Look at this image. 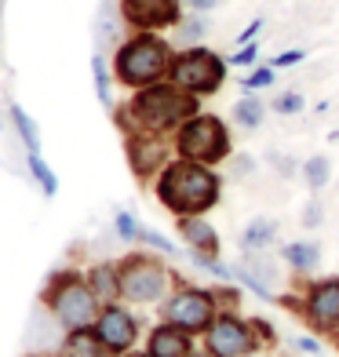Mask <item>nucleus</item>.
Here are the masks:
<instances>
[{
  "mask_svg": "<svg viewBox=\"0 0 339 357\" xmlns=\"http://www.w3.org/2000/svg\"><path fill=\"white\" fill-rule=\"evenodd\" d=\"M153 190H157V201L165 204L172 215H204V212H212L223 197V178H219L216 168L175 157L172 165L157 175Z\"/></svg>",
  "mask_w": 339,
  "mask_h": 357,
  "instance_id": "nucleus-1",
  "label": "nucleus"
},
{
  "mask_svg": "<svg viewBox=\"0 0 339 357\" xmlns=\"http://www.w3.org/2000/svg\"><path fill=\"white\" fill-rule=\"evenodd\" d=\"M201 113V99L190 95L183 88H175L172 80H160V84L139 88L135 99L124 106L121 124H128V132H150V135H168L179 132V128Z\"/></svg>",
  "mask_w": 339,
  "mask_h": 357,
  "instance_id": "nucleus-2",
  "label": "nucleus"
},
{
  "mask_svg": "<svg viewBox=\"0 0 339 357\" xmlns=\"http://www.w3.org/2000/svg\"><path fill=\"white\" fill-rule=\"evenodd\" d=\"M172 44L160 40L157 33H135L132 40H124L117 47V59H113V73H117L121 84L128 88H150V84H160L168 80L172 73Z\"/></svg>",
  "mask_w": 339,
  "mask_h": 357,
  "instance_id": "nucleus-3",
  "label": "nucleus"
},
{
  "mask_svg": "<svg viewBox=\"0 0 339 357\" xmlns=\"http://www.w3.org/2000/svg\"><path fill=\"white\" fill-rule=\"evenodd\" d=\"M172 150L183 160H197V165L216 168V165L234 157V139H230V128H226L223 117H216V113H197V117H190L175 132Z\"/></svg>",
  "mask_w": 339,
  "mask_h": 357,
  "instance_id": "nucleus-4",
  "label": "nucleus"
},
{
  "mask_svg": "<svg viewBox=\"0 0 339 357\" xmlns=\"http://www.w3.org/2000/svg\"><path fill=\"white\" fill-rule=\"evenodd\" d=\"M226 62L219 52H212V47H183L179 55L172 59V73L168 80L175 88H183L190 95H197V99H208V95H216L223 84H226Z\"/></svg>",
  "mask_w": 339,
  "mask_h": 357,
  "instance_id": "nucleus-5",
  "label": "nucleus"
},
{
  "mask_svg": "<svg viewBox=\"0 0 339 357\" xmlns=\"http://www.w3.org/2000/svg\"><path fill=\"white\" fill-rule=\"evenodd\" d=\"M219 299L216 288H197V284H179L172 288V296L160 303V321L175 324L190 335H204L212 328V321L219 317Z\"/></svg>",
  "mask_w": 339,
  "mask_h": 357,
  "instance_id": "nucleus-6",
  "label": "nucleus"
},
{
  "mask_svg": "<svg viewBox=\"0 0 339 357\" xmlns=\"http://www.w3.org/2000/svg\"><path fill=\"white\" fill-rule=\"evenodd\" d=\"M172 296V270L160 259L135 252L121 263V299L150 306V303H165Z\"/></svg>",
  "mask_w": 339,
  "mask_h": 357,
  "instance_id": "nucleus-7",
  "label": "nucleus"
},
{
  "mask_svg": "<svg viewBox=\"0 0 339 357\" xmlns=\"http://www.w3.org/2000/svg\"><path fill=\"white\" fill-rule=\"evenodd\" d=\"M47 306L55 310L59 324L66 332L95 328L99 310H103V303L95 299V291L88 288V281H80L77 273H66V278H59L52 284V291H47Z\"/></svg>",
  "mask_w": 339,
  "mask_h": 357,
  "instance_id": "nucleus-8",
  "label": "nucleus"
},
{
  "mask_svg": "<svg viewBox=\"0 0 339 357\" xmlns=\"http://www.w3.org/2000/svg\"><path fill=\"white\" fill-rule=\"evenodd\" d=\"M288 310H296L306 328L317 335H336L339 332V278H317L303 284V296H285L281 299Z\"/></svg>",
  "mask_w": 339,
  "mask_h": 357,
  "instance_id": "nucleus-9",
  "label": "nucleus"
},
{
  "mask_svg": "<svg viewBox=\"0 0 339 357\" xmlns=\"http://www.w3.org/2000/svg\"><path fill=\"white\" fill-rule=\"evenodd\" d=\"M201 339H204V350L216 354V357H252L263 347L252 317H241L237 310H219L212 328H208Z\"/></svg>",
  "mask_w": 339,
  "mask_h": 357,
  "instance_id": "nucleus-10",
  "label": "nucleus"
},
{
  "mask_svg": "<svg viewBox=\"0 0 339 357\" xmlns=\"http://www.w3.org/2000/svg\"><path fill=\"white\" fill-rule=\"evenodd\" d=\"M95 335H99L117 357H124V354H132L135 339H139V321H135L132 310H124L121 303H110V306H103V310H99Z\"/></svg>",
  "mask_w": 339,
  "mask_h": 357,
  "instance_id": "nucleus-11",
  "label": "nucleus"
},
{
  "mask_svg": "<svg viewBox=\"0 0 339 357\" xmlns=\"http://www.w3.org/2000/svg\"><path fill=\"white\" fill-rule=\"evenodd\" d=\"M121 15L139 33H157V29H172L183 22L179 0H124Z\"/></svg>",
  "mask_w": 339,
  "mask_h": 357,
  "instance_id": "nucleus-12",
  "label": "nucleus"
},
{
  "mask_svg": "<svg viewBox=\"0 0 339 357\" xmlns=\"http://www.w3.org/2000/svg\"><path fill=\"white\" fill-rule=\"evenodd\" d=\"M128 160H132V172L139 178H153L172 165L168 142L160 135H150V132H132L128 135Z\"/></svg>",
  "mask_w": 339,
  "mask_h": 357,
  "instance_id": "nucleus-13",
  "label": "nucleus"
},
{
  "mask_svg": "<svg viewBox=\"0 0 339 357\" xmlns=\"http://www.w3.org/2000/svg\"><path fill=\"white\" fill-rule=\"evenodd\" d=\"M193 350H197V343H193V335L175 328V324L160 321L157 328L146 335V354L150 357H190Z\"/></svg>",
  "mask_w": 339,
  "mask_h": 357,
  "instance_id": "nucleus-14",
  "label": "nucleus"
},
{
  "mask_svg": "<svg viewBox=\"0 0 339 357\" xmlns=\"http://www.w3.org/2000/svg\"><path fill=\"white\" fill-rule=\"evenodd\" d=\"M179 237H183V245L190 252H201V255H219V234H216V226L208 222L204 215H179Z\"/></svg>",
  "mask_w": 339,
  "mask_h": 357,
  "instance_id": "nucleus-15",
  "label": "nucleus"
},
{
  "mask_svg": "<svg viewBox=\"0 0 339 357\" xmlns=\"http://www.w3.org/2000/svg\"><path fill=\"white\" fill-rule=\"evenodd\" d=\"M88 288L95 291V299H99L103 306L117 303L121 299V266H110V263H99L88 270Z\"/></svg>",
  "mask_w": 339,
  "mask_h": 357,
  "instance_id": "nucleus-16",
  "label": "nucleus"
},
{
  "mask_svg": "<svg viewBox=\"0 0 339 357\" xmlns=\"http://www.w3.org/2000/svg\"><path fill=\"white\" fill-rule=\"evenodd\" d=\"M281 259L296 273H314L321 266V245L317 241H288V245H281Z\"/></svg>",
  "mask_w": 339,
  "mask_h": 357,
  "instance_id": "nucleus-17",
  "label": "nucleus"
},
{
  "mask_svg": "<svg viewBox=\"0 0 339 357\" xmlns=\"http://www.w3.org/2000/svg\"><path fill=\"white\" fill-rule=\"evenodd\" d=\"M273 241H278V222L259 215V219H252L245 230H241L237 245H241V252H270Z\"/></svg>",
  "mask_w": 339,
  "mask_h": 357,
  "instance_id": "nucleus-18",
  "label": "nucleus"
},
{
  "mask_svg": "<svg viewBox=\"0 0 339 357\" xmlns=\"http://www.w3.org/2000/svg\"><path fill=\"white\" fill-rule=\"evenodd\" d=\"M66 354H70V357H117L99 335H95V328L70 332V339H66Z\"/></svg>",
  "mask_w": 339,
  "mask_h": 357,
  "instance_id": "nucleus-19",
  "label": "nucleus"
},
{
  "mask_svg": "<svg viewBox=\"0 0 339 357\" xmlns=\"http://www.w3.org/2000/svg\"><path fill=\"white\" fill-rule=\"evenodd\" d=\"M234 121H237V128H245V132H255V128L266 121V102L255 99V91H245L234 102Z\"/></svg>",
  "mask_w": 339,
  "mask_h": 357,
  "instance_id": "nucleus-20",
  "label": "nucleus"
},
{
  "mask_svg": "<svg viewBox=\"0 0 339 357\" xmlns=\"http://www.w3.org/2000/svg\"><path fill=\"white\" fill-rule=\"evenodd\" d=\"M241 266H245V270L252 273L255 281H263V284H266L270 291H273V288L281 284V273H278V263H273V259H270L266 252H245V255H241Z\"/></svg>",
  "mask_w": 339,
  "mask_h": 357,
  "instance_id": "nucleus-21",
  "label": "nucleus"
},
{
  "mask_svg": "<svg viewBox=\"0 0 339 357\" xmlns=\"http://www.w3.org/2000/svg\"><path fill=\"white\" fill-rule=\"evenodd\" d=\"M299 175H303V183L310 186V193H321V190L329 186V178H332V160L325 153H314V157L303 160Z\"/></svg>",
  "mask_w": 339,
  "mask_h": 357,
  "instance_id": "nucleus-22",
  "label": "nucleus"
},
{
  "mask_svg": "<svg viewBox=\"0 0 339 357\" xmlns=\"http://www.w3.org/2000/svg\"><path fill=\"white\" fill-rule=\"evenodd\" d=\"M175 37H179L183 47H197L204 37H208V19L201 11H193V15H183V22L175 26Z\"/></svg>",
  "mask_w": 339,
  "mask_h": 357,
  "instance_id": "nucleus-23",
  "label": "nucleus"
},
{
  "mask_svg": "<svg viewBox=\"0 0 339 357\" xmlns=\"http://www.w3.org/2000/svg\"><path fill=\"white\" fill-rule=\"evenodd\" d=\"M193 266H201L204 273H212L216 281H237V266H226L219 255H201V252H190Z\"/></svg>",
  "mask_w": 339,
  "mask_h": 357,
  "instance_id": "nucleus-24",
  "label": "nucleus"
},
{
  "mask_svg": "<svg viewBox=\"0 0 339 357\" xmlns=\"http://www.w3.org/2000/svg\"><path fill=\"white\" fill-rule=\"evenodd\" d=\"M11 121H15V128H19V135L26 139L29 153H40V135H37V124L29 121V113L22 106H11Z\"/></svg>",
  "mask_w": 339,
  "mask_h": 357,
  "instance_id": "nucleus-25",
  "label": "nucleus"
},
{
  "mask_svg": "<svg viewBox=\"0 0 339 357\" xmlns=\"http://www.w3.org/2000/svg\"><path fill=\"white\" fill-rule=\"evenodd\" d=\"M273 80H278V70H273L270 62H266V66H255L252 73L241 77V88H245V91H263V88L273 84Z\"/></svg>",
  "mask_w": 339,
  "mask_h": 357,
  "instance_id": "nucleus-26",
  "label": "nucleus"
},
{
  "mask_svg": "<svg viewBox=\"0 0 339 357\" xmlns=\"http://www.w3.org/2000/svg\"><path fill=\"white\" fill-rule=\"evenodd\" d=\"M303 106H306V99L299 91H281V95H273V99H270V109L281 113V117H296Z\"/></svg>",
  "mask_w": 339,
  "mask_h": 357,
  "instance_id": "nucleus-27",
  "label": "nucleus"
},
{
  "mask_svg": "<svg viewBox=\"0 0 339 357\" xmlns=\"http://www.w3.org/2000/svg\"><path fill=\"white\" fill-rule=\"evenodd\" d=\"M29 168H33V175H37L40 190L47 193V197H52V193L59 190V178H55V175H52V168H47L44 160H40V153H29Z\"/></svg>",
  "mask_w": 339,
  "mask_h": 357,
  "instance_id": "nucleus-28",
  "label": "nucleus"
},
{
  "mask_svg": "<svg viewBox=\"0 0 339 357\" xmlns=\"http://www.w3.org/2000/svg\"><path fill=\"white\" fill-rule=\"evenodd\" d=\"M299 222L306 226V230H317V226L325 222V204H321L317 197H310L306 208H303V215H299Z\"/></svg>",
  "mask_w": 339,
  "mask_h": 357,
  "instance_id": "nucleus-29",
  "label": "nucleus"
},
{
  "mask_svg": "<svg viewBox=\"0 0 339 357\" xmlns=\"http://www.w3.org/2000/svg\"><path fill=\"white\" fill-rule=\"evenodd\" d=\"M91 70H95V91H99V99L110 106V73H106L103 55H95V59H91Z\"/></svg>",
  "mask_w": 339,
  "mask_h": 357,
  "instance_id": "nucleus-30",
  "label": "nucleus"
},
{
  "mask_svg": "<svg viewBox=\"0 0 339 357\" xmlns=\"http://www.w3.org/2000/svg\"><path fill=\"white\" fill-rule=\"evenodd\" d=\"M139 241H142V245H150L153 252H165V255H175V245H172V241H168L165 234H157V230H146V226H142V230H139Z\"/></svg>",
  "mask_w": 339,
  "mask_h": 357,
  "instance_id": "nucleus-31",
  "label": "nucleus"
},
{
  "mask_svg": "<svg viewBox=\"0 0 339 357\" xmlns=\"http://www.w3.org/2000/svg\"><path fill=\"white\" fill-rule=\"evenodd\" d=\"M237 281H241V284H245L248 291H255V296H259V299H266V303L273 299V291H270V288H266L263 281H255V278H252V273H248L245 266H241V263H237Z\"/></svg>",
  "mask_w": 339,
  "mask_h": 357,
  "instance_id": "nucleus-32",
  "label": "nucleus"
},
{
  "mask_svg": "<svg viewBox=\"0 0 339 357\" xmlns=\"http://www.w3.org/2000/svg\"><path fill=\"white\" fill-rule=\"evenodd\" d=\"M255 59H259V44H245V47H237V52L230 55V66H241V70H245V66H255Z\"/></svg>",
  "mask_w": 339,
  "mask_h": 357,
  "instance_id": "nucleus-33",
  "label": "nucleus"
},
{
  "mask_svg": "<svg viewBox=\"0 0 339 357\" xmlns=\"http://www.w3.org/2000/svg\"><path fill=\"white\" fill-rule=\"evenodd\" d=\"M113 222H117V234H121L124 241H139V230H142V226L135 222V215L117 212V219H113Z\"/></svg>",
  "mask_w": 339,
  "mask_h": 357,
  "instance_id": "nucleus-34",
  "label": "nucleus"
},
{
  "mask_svg": "<svg viewBox=\"0 0 339 357\" xmlns=\"http://www.w3.org/2000/svg\"><path fill=\"white\" fill-rule=\"evenodd\" d=\"M270 168L278 172V175H285V178H292L303 165H296V160L288 157V153H270Z\"/></svg>",
  "mask_w": 339,
  "mask_h": 357,
  "instance_id": "nucleus-35",
  "label": "nucleus"
},
{
  "mask_svg": "<svg viewBox=\"0 0 339 357\" xmlns=\"http://www.w3.org/2000/svg\"><path fill=\"white\" fill-rule=\"evenodd\" d=\"M296 62H303V52H299V47H292V52H281V55H273V59H270V66H273V70H285V66H296Z\"/></svg>",
  "mask_w": 339,
  "mask_h": 357,
  "instance_id": "nucleus-36",
  "label": "nucleus"
},
{
  "mask_svg": "<svg viewBox=\"0 0 339 357\" xmlns=\"http://www.w3.org/2000/svg\"><path fill=\"white\" fill-rule=\"evenodd\" d=\"M252 324H255V332H259L263 347H273V343H278V328H273V324H266L263 317H252Z\"/></svg>",
  "mask_w": 339,
  "mask_h": 357,
  "instance_id": "nucleus-37",
  "label": "nucleus"
},
{
  "mask_svg": "<svg viewBox=\"0 0 339 357\" xmlns=\"http://www.w3.org/2000/svg\"><path fill=\"white\" fill-rule=\"evenodd\" d=\"M99 37H103V40H113V37H117V22H113V8H110V4L103 8V22H99Z\"/></svg>",
  "mask_w": 339,
  "mask_h": 357,
  "instance_id": "nucleus-38",
  "label": "nucleus"
},
{
  "mask_svg": "<svg viewBox=\"0 0 339 357\" xmlns=\"http://www.w3.org/2000/svg\"><path fill=\"white\" fill-rule=\"evenodd\" d=\"M266 26V19H252L245 29H241V37H237V47H245V44H252L255 37H259V29Z\"/></svg>",
  "mask_w": 339,
  "mask_h": 357,
  "instance_id": "nucleus-39",
  "label": "nucleus"
},
{
  "mask_svg": "<svg viewBox=\"0 0 339 357\" xmlns=\"http://www.w3.org/2000/svg\"><path fill=\"white\" fill-rule=\"evenodd\" d=\"M230 165H234V175H252V172H255V160H252L248 153L230 157Z\"/></svg>",
  "mask_w": 339,
  "mask_h": 357,
  "instance_id": "nucleus-40",
  "label": "nucleus"
},
{
  "mask_svg": "<svg viewBox=\"0 0 339 357\" xmlns=\"http://www.w3.org/2000/svg\"><path fill=\"white\" fill-rule=\"evenodd\" d=\"M292 350H299V354H321V343H317V339H310V335H296L292 339Z\"/></svg>",
  "mask_w": 339,
  "mask_h": 357,
  "instance_id": "nucleus-41",
  "label": "nucleus"
},
{
  "mask_svg": "<svg viewBox=\"0 0 339 357\" xmlns=\"http://www.w3.org/2000/svg\"><path fill=\"white\" fill-rule=\"evenodd\" d=\"M186 4H190L193 11H201V15H204V11H212V8H219L223 0H186Z\"/></svg>",
  "mask_w": 339,
  "mask_h": 357,
  "instance_id": "nucleus-42",
  "label": "nucleus"
},
{
  "mask_svg": "<svg viewBox=\"0 0 339 357\" xmlns=\"http://www.w3.org/2000/svg\"><path fill=\"white\" fill-rule=\"evenodd\" d=\"M190 357H216V354H208V350H204V347H201V350H193V354H190Z\"/></svg>",
  "mask_w": 339,
  "mask_h": 357,
  "instance_id": "nucleus-43",
  "label": "nucleus"
},
{
  "mask_svg": "<svg viewBox=\"0 0 339 357\" xmlns=\"http://www.w3.org/2000/svg\"><path fill=\"white\" fill-rule=\"evenodd\" d=\"M124 357H150V354H146V350H142V354H135V350H132V354H124Z\"/></svg>",
  "mask_w": 339,
  "mask_h": 357,
  "instance_id": "nucleus-44",
  "label": "nucleus"
},
{
  "mask_svg": "<svg viewBox=\"0 0 339 357\" xmlns=\"http://www.w3.org/2000/svg\"><path fill=\"white\" fill-rule=\"evenodd\" d=\"M332 339H336V350H339V332H336V335H332Z\"/></svg>",
  "mask_w": 339,
  "mask_h": 357,
  "instance_id": "nucleus-45",
  "label": "nucleus"
}]
</instances>
